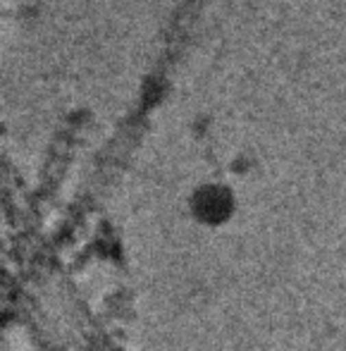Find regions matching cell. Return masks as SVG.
<instances>
[{
  "label": "cell",
  "mask_w": 346,
  "mask_h": 351,
  "mask_svg": "<svg viewBox=\"0 0 346 351\" xmlns=\"http://www.w3.org/2000/svg\"><path fill=\"white\" fill-rule=\"evenodd\" d=\"M189 210L196 222L206 227H220L234 215L236 196L227 184L220 182H206L194 189L189 199Z\"/></svg>",
  "instance_id": "6da1fadb"
}]
</instances>
